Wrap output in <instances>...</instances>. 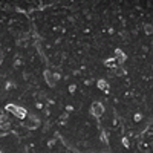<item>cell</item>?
<instances>
[{"instance_id": "cell-1", "label": "cell", "mask_w": 153, "mask_h": 153, "mask_svg": "<svg viewBox=\"0 0 153 153\" xmlns=\"http://www.w3.org/2000/svg\"><path fill=\"white\" fill-rule=\"evenodd\" d=\"M94 113L95 115H101L103 113V106L100 103H95L94 104Z\"/></svg>"}]
</instances>
